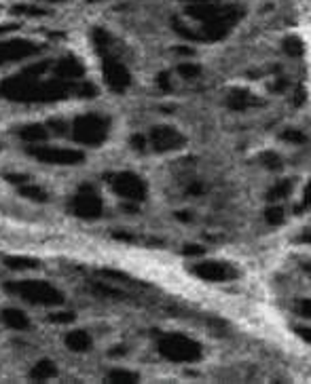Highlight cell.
<instances>
[{
    "mask_svg": "<svg viewBox=\"0 0 311 384\" xmlns=\"http://www.w3.org/2000/svg\"><path fill=\"white\" fill-rule=\"evenodd\" d=\"M5 321L9 323V325H13V327H26L28 325V319L23 317L21 313H17V310H9V313H5Z\"/></svg>",
    "mask_w": 311,
    "mask_h": 384,
    "instance_id": "7a4b0ae2",
    "label": "cell"
},
{
    "mask_svg": "<svg viewBox=\"0 0 311 384\" xmlns=\"http://www.w3.org/2000/svg\"><path fill=\"white\" fill-rule=\"evenodd\" d=\"M55 369L51 367V363H43V367L38 365L36 369H34V378H47V376H53Z\"/></svg>",
    "mask_w": 311,
    "mask_h": 384,
    "instance_id": "3957f363",
    "label": "cell"
},
{
    "mask_svg": "<svg viewBox=\"0 0 311 384\" xmlns=\"http://www.w3.org/2000/svg\"><path fill=\"white\" fill-rule=\"evenodd\" d=\"M68 344L72 346V349H76V351H85L89 346V338L83 331H76L72 335H68Z\"/></svg>",
    "mask_w": 311,
    "mask_h": 384,
    "instance_id": "6da1fadb",
    "label": "cell"
}]
</instances>
